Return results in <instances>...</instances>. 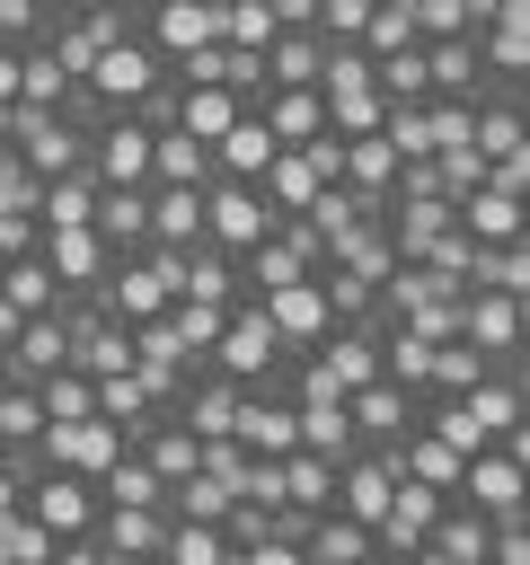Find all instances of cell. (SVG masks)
Returning a JSON list of instances; mask_svg holds the SVG:
<instances>
[{
	"label": "cell",
	"mask_w": 530,
	"mask_h": 565,
	"mask_svg": "<svg viewBox=\"0 0 530 565\" xmlns=\"http://www.w3.org/2000/svg\"><path fill=\"white\" fill-rule=\"evenodd\" d=\"M35 433H44V406L26 380H9L0 388V450H35Z\"/></svg>",
	"instance_id": "cell-44"
},
{
	"label": "cell",
	"mask_w": 530,
	"mask_h": 565,
	"mask_svg": "<svg viewBox=\"0 0 530 565\" xmlns=\"http://www.w3.org/2000/svg\"><path fill=\"white\" fill-rule=\"evenodd\" d=\"M318 62H327V44L309 26H292L265 44V88H318Z\"/></svg>",
	"instance_id": "cell-32"
},
{
	"label": "cell",
	"mask_w": 530,
	"mask_h": 565,
	"mask_svg": "<svg viewBox=\"0 0 530 565\" xmlns=\"http://www.w3.org/2000/svg\"><path fill=\"white\" fill-rule=\"evenodd\" d=\"M9 380H18V371H9V353H0V388H9Z\"/></svg>",
	"instance_id": "cell-55"
},
{
	"label": "cell",
	"mask_w": 530,
	"mask_h": 565,
	"mask_svg": "<svg viewBox=\"0 0 530 565\" xmlns=\"http://www.w3.org/2000/svg\"><path fill=\"white\" fill-rule=\"evenodd\" d=\"M300 565H380V547H371L362 521H344V512H309V530H300Z\"/></svg>",
	"instance_id": "cell-26"
},
{
	"label": "cell",
	"mask_w": 530,
	"mask_h": 565,
	"mask_svg": "<svg viewBox=\"0 0 530 565\" xmlns=\"http://www.w3.org/2000/svg\"><path fill=\"white\" fill-rule=\"evenodd\" d=\"M362 26H371V0H318V44H362Z\"/></svg>",
	"instance_id": "cell-47"
},
{
	"label": "cell",
	"mask_w": 530,
	"mask_h": 565,
	"mask_svg": "<svg viewBox=\"0 0 530 565\" xmlns=\"http://www.w3.org/2000/svg\"><path fill=\"white\" fill-rule=\"evenodd\" d=\"M194 441H230V424H239V380H221V371H194L186 388H177V406H168Z\"/></svg>",
	"instance_id": "cell-17"
},
{
	"label": "cell",
	"mask_w": 530,
	"mask_h": 565,
	"mask_svg": "<svg viewBox=\"0 0 530 565\" xmlns=\"http://www.w3.org/2000/svg\"><path fill=\"white\" fill-rule=\"evenodd\" d=\"M486 565H530V512H504V521H495Z\"/></svg>",
	"instance_id": "cell-48"
},
{
	"label": "cell",
	"mask_w": 530,
	"mask_h": 565,
	"mask_svg": "<svg viewBox=\"0 0 530 565\" xmlns=\"http://www.w3.org/2000/svg\"><path fill=\"white\" fill-rule=\"evenodd\" d=\"M265 168H274V132H265V124H256V106H247V115H239V124L212 141V177H239V185H256Z\"/></svg>",
	"instance_id": "cell-28"
},
{
	"label": "cell",
	"mask_w": 530,
	"mask_h": 565,
	"mask_svg": "<svg viewBox=\"0 0 530 565\" xmlns=\"http://www.w3.org/2000/svg\"><path fill=\"white\" fill-rule=\"evenodd\" d=\"M18 512L35 530H53V539H80V530H97V486L71 477V468H35L26 494H18Z\"/></svg>",
	"instance_id": "cell-9"
},
{
	"label": "cell",
	"mask_w": 530,
	"mask_h": 565,
	"mask_svg": "<svg viewBox=\"0 0 530 565\" xmlns=\"http://www.w3.org/2000/svg\"><path fill=\"white\" fill-rule=\"evenodd\" d=\"M35 194H44V185H35V177H26L18 159H9V168H0V212H18V221H35Z\"/></svg>",
	"instance_id": "cell-49"
},
{
	"label": "cell",
	"mask_w": 530,
	"mask_h": 565,
	"mask_svg": "<svg viewBox=\"0 0 530 565\" xmlns=\"http://www.w3.org/2000/svg\"><path fill=\"white\" fill-rule=\"evenodd\" d=\"M115 565H150L159 539H168V512H141V503H97V530H88Z\"/></svg>",
	"instance_id": "cell-18"
},
{
	"label": "cell",
	"mask_w": 530,
	"mask_h": 565,
	"mask_svg": "<svg viewBox=\"0 0 530 565\" xmlns=\"http://www.w3.org/2000/svg\"><path fill=\"white\" fill-rule=\"evenodd\" d=\"M132 9H141V0H132Z\"/></svg>",
	"instance_id": "cell-56"
},
{
	"label": "cell",
	"mask_w": 530,
	"mask_h": 565,
	"mask_svg": "<svg viewBox=\"0 0 530 565\" xmlns=\"http://www.w3.org/2000/svg\"><path fill=\"white\" fill-rule=\"evenodd\" d=\"M389 494H398V477L380 468V450H353V459L336 468V512H344V521H362V530H371V521L389 512Z\"/></svg>",
	"instance_id": "cell-25"
},
{
	"label": "cell",
	"mask_w": 530,
	"mask_h": 565,
	"mask_svg": "<svg viewBox=\"0 0 530 565\" xmlns=\"http://www.w3.org/2000/svg\"><path fill=\"white\" fill-rule=\"evenodd\" d=\"M9 159H18L35 185L80 177V168H88V124H80V115H35V106H18V115H9Z\"/></svg>",
	"instance_id": "cell-3"
},
{
	"label": "cell",
	"mask_w": 530,
	"mask_h": 565,
	"mask_svg": "<svg viewBox=\"0 0 530 565\" xmlns=\"http://www.w3.org/2000/svg\"><path fill=\"white\" fill-rule=\"evenodd\" d=\"M468 141H477L486 159H512V150H530V115H521V88L486 97V106H477V124H468Z\"/></svg>",
	"instance_id": "cell-31"
},
{
	"label": "cell",
	"mask_w": 530,
	"mask_h": 565,
	"mask_svg": "<svg viewBox=\"0 0 530 565\" xmlns=\"http://www.w3.org/2000/svg\"><path fill=\"white\" fill-rule=\"evenodd\" d=\"M292 362H300V353L265 327L256 300H230V318H221V335H212V353H203V371H221V380H239V388H274Z\"/></svg>",
	"instance_id": "cell-1"
},
{
	"label": "cell",
	"mask_w": 530,
	"mask_h": 565,
	"mask_svg": "<svg viewBox=\"0 0 530 565\" xmlns=\"http://www.w3.org/2000/svg\"><path fill=\"white\" fill-rule=\"evenodd\" d=\"M53 565H115V556H106V547L80 530V539H53Z\"/></svg>",
	"instance_id": "cell-50"
},
{
	"label": "cell",
	"mask_w": 530,
	"mask_h": 565,
	"mask_svg": "<svg viewBox=\"0 0 530 565\" xmlns=\"http://www.w3.org/2000/svg\"><path fill=\"white\" fill-rule=\"evenodd\" d=\"M132 35H141L159 62H186V53L221 44V0H141V9H132Z\"/></svg>",
	"instance_id": "cell-6"
},
{
	"label": "cell",
	"mask_w": 530,
	"mask_h": 565,
	"mask_svg": "<svg viewBox=\"0 0 530 565\" xmlns=\"http://www.w3.org/2000/svg\"><path fill=\"white\" fill-rule=\"evenodd\" d=\"M0 106H18V53H0Z\"/></svg>",
	"instance_id": "cell-52"
},
{
	"label": "cell",
	"mask_w": 530,
	"mask_h": 565,
	"mask_svg": "<svg viewBox=\"0 0 530 565\" xmlns=\"http://www.w3.org/2000/svg\"><path fill=\"white\" fill-rule=\"evenodd\" d=\"M159 79H168V62H159L141 35H124V44H106V53L80 71V97H88V106H106V115H132Z\"/></svg>",
	"instance_id": "cell-4"
},
{
	"label": "cell",
	"mask_w": 530,
	"mask_h": 565,
	"mask_svg": "<svg viewBox=\"0 0 530 565\" xmlns=\"http://www.w3.org/2000/svg\"><path fill=\"white\" fill-rule=\"evenodd\" d=\"M88 397H97V415H106V424H115L124 441H141V433H150V424L168 415V397H159V388H150L141 371H115V380H88Z\"/></svg>",
	"instance_id": "cell-19"
},
{
	"label": "cell",
	"mask_w": 530,
	"mask_h": 565,
	"mask_svg": "<svg viewBox=\"0 0 530 565\" xmlns=\"http://www.w3.org/2000/svg\"><path fill=\"white\" fill-rule=\"evenodd\" d=\"M18 327H26V318H18V309H9V300H0V353H9V344H18Z\"/></svg>",
	"instance_id": "cell-53"
},
{
	"label": "cell",
	"mask_w": 530,
	"mask_h": 565,
	"mask_svg": "<svg viewBox=\"0 0 530 565\" xmlns=\"http://www.w3.org/2000/svg\"><path fill=\"white\" fill-rule=\"evenodd\" d=\"M132 450H141V459L159 468V486H177V477H194V459H203V441H194V433H186L177 415H159V424H150V433L132 441Z\"/></svg>",
	"instance_id": "cell-36"
},
{
	"label": "cell",
	"mask_w": 530,
	"mask_h": 565,
	"mask_svg": "<svg viewBox=\"0 0 530 565\" xmlns=\"http://www.w3.org/2000/svg\"><path fill=\"white\" fill-rule=\"evenodd\" d=\"M88 230H97L115 256H141V247H150V194H141V185H97Z\"/></svg>",
	"instance_id": "cell-21"
},
{
	"label": "cell",
	"mask_w": 530,
	"mask_h": 565,
	"mask_svg": "<svg viewBox=\"0 0 530 565\" xmlns=\"http://www.w3.org/2000/svg\"><path fill=\"white\" fill-rule=\"evenodd\" d=\"M26 388H35L44 424H88V415H97V397H88V380H80V371H44V380H26Z\"/></svg>",
	"instance_id": "cell-41"
},
{
	"label": "cell",
	"mask_w": 530,
	"mask_h": 565,
	"mask_svg": "<svg viewBox=\"0 0 530 565\" xmlns=\"http://www.w3.org/2000/svg\"><path fill=\"white\" fill-rule=\"evenodd\" d=\"M35 256H44V274H53L62 300H88L106 282V265H115V247L97 230H35Z\"/></svg>",
	"instance_id": "cell-12"
},
{
	"label": "cell",
	"mask_w": 530,
	"mask_h": 565,
	"mask_svg": "<svg viewBox=\"0 0 530 565\" xmlns=\"http://www.w3.org/2000/svg\"><path fill=\"white\" fill-rule=\"evenodd\" d=\"M0 300H9L18 318H44V309H62V291H53V274H44V256H35V247L0 265Z\"/></svg>",
	"instance_id": "cell-38"
},
{
	"label": "cell",
	"mask_w": 530,
	"mask_h": 565,
	"mask_svg": "<svg viewBox=\"0 0 530 565\" xmlns=\"http://www.w3.org/2000/svg\"><path fill=\"white\" fill-rule=\"evenodd\" d=\"M451 221H459V238H477V247H512V238H530V203H521V194H504V185L459 194V203H451Z\"/></svg>",
	"instance_id": "cell-14"
},
{
	"label": "cell",
	"mask_w": 530,
	"mask_h": 565,
	"mask_svg": "<svg viewBox=\"0 0 530 565\" xmlns=\"http://www.w3.org/2000/svg\"><path fill=\"white\" fill-rule=\"evenodd\" d=\"M274 494H283V512H336V459L283 450L274 459Z\"/></svg>",
	"instance_id": "cell-24"
},
{
	"label": "cell",
	"mask_w": 530,
	"mask_h": 565,
	"mask_svg": "<svg viewBox=\"0 0 530 565\" xmlns=\"http://www.w3.org/2000/svg\"><path fill=\"white\" fill-rule=\"evenodd\" d=\"M26 247H35V221H18V212H0V265H9V256H26Z\"/></svg>",
	"instance_id": "cell-51"
},
{
	"label": "cell",
	"mask_w": 530,
	"mask_h": 565,
	"mask_svg": "<svg viewBox=\"0 0 530 565\" xmlns=\"http://www.w3.org/2000/svg\"><path fill=\"white\" fill-rule=\"evenodd\" d=\"M9 371H18V380H44V371H71V318H62V309H44V318H26V327H18V344H9Z\"/></svg>",
	"instance_id": "cell-27"
},
{
	"label": "cell",
	"mask_w": 530,
	"mask_h": 565,
	"mask_svg": "<svg viewBox=\"0 0 530 565\" xmlns=\"http://www.w3.org/2000/svg\"><path fill=\"white\" fill-rule=\"evenodd\" d=\"M433 177H442V194L459 203V194H477V185H486V150H477V141H459V150H442V159H433Z\"/></svg>",
	"instance_id": "cell-45"
},
{
	"label": "cell",
	"mask_w": 530,
	"mask_h": 565,
	"mask_svg": "<svg viewBox=\"0 0 530 565\" xmlns=\"http://www.w3.org/2000/svg\"><path fill=\"white\" fill-rule=\"evenodd\" d=\"M150 194V247H203V194L194 185H141Z\"/></svg>",
	"instance_id": "cell-29"
},
{
	"label": "cell",
	"mask_w": 530,
	"mask_h": 565,
	"mask_svg": "<svg viewBox=\"0 0 530 565\" xmlns=\"http://www.w3.org/2000/svg\"><path fill=\"white\" fill-rule=\"evenodd\" d=\"M168 300H177V247L115 256V265H106V282L88 291V309H97V318H115V327H141V318H159Z\"/></svg>",
	"instance_id": "cell-2"
},
{
	"label": "cell",
	"mask_w": 530,
	"mask_h": 565,
	"mask_svg": "<svg viewBox=\"0 0 530 565\" xmlns=\"http://www.w3.org/2000/svg\"><path fill=\"white\" fill-rule=\"evenodd\" d=\"M256 309H265V327H274V335H283L292 353H309V344H318V335L336 327V309H327V291H318V274H309V282H283V291H265Z\"/></svg>",
	"instance_id": "cell-15"
},
{
	"label": "cell",
	"mask_w": 530,
	"mask_h": 565,
	"mask_svg": "<svg viewBox=\"0 0 530 565\" xmlns=\"http://www.w3.org/2000/svg\"><path fill=\"white\" fill-rule=\"evenodd\" d=\"M35 9H44V18H80L88 0H35Z\"/></svg>",
	"instance_id": "cell-54"
},
{
	"label": "cell",
	"mask_w": 530,
	"mask_h": 565,
	"mask_svg": "<svg viewBox=\"0 0 530 565\" xmlns=\"http://www.w3.org/2000/svg\"><path fill=\"white\" fill-rule=\"evenodd\" d=\"M477 62H486L495 88H521V71H530V9L486 18V26H477Z\"/></svg>",
	"instance_id": "cell-22"
},
{
	"label": "cell",
	"mask_w": 530,
	"mask_h": 565,
	"mask_svg": "<svg viewBox=\"0 0 530 565\" xmlns=\"http://www.w3.org/2000/svg\"><path fill=\"white\" fill-rule=\"evenodd\" d=\"M459 344H477L495 371H521V353H530V300H512V291H459Z\"/></svg>",
	"instance_id": "cell-5"
},
{
	"label": "cell",
	"mask_w": 530,
	"mask_h": 565,
	"mask_svg": "<svg viewBox=\"0 0 530 565\" xmlns=\"http://www.w3.org/2000/svg\"><path fill=\"white\" fill-rule=\"evenodd\" d=\"M424 79H433V97H468V106L504 97V88L486 79V62H477V35H433V44H424Z\"/></svg>",
	"instance_id": "cell-13"
},
{
	"label": "cell",
	"mask_w": 530,
	"mask_h": 565,
	"mask_svg": "<svg viewBox=\"0 0 530 565\" xmlns=\"http://www.w3.org/2000/svg\"><path fill=\"white\" fill-rule=\"evenodd\" d=\"M344 424H353V441H362V450H380V441L415 433V397H406L398 380H362V388L344 397Z\"/></svg>",
	"instance_id": "cell-16"
},
{
	"label": "cell",
	"mask_w": 530,
	"mask_h": 565,
	"mask_svg": "<svg viewBox=\"0 0 530 565\" xmlns=\"http://www.w3.org/2000/svg\"><path fill=\"white\" fill-rule=\"evenodd\" d=\"M88 212H97V177L80 168V177H53L44 194H35V230H88Z\"/></svg>",
	"instance_id": "cell-35"
},
{
	"label": "cell",
	"mask_w": 530,
	"mask_h": 565,
	"mask_svg": "<svg viewBox=\"0 0 530 565\" xmlns=\"http://www.w3.org/2000/svg\"><path fill=\"white\" fill-rule=\"evenodd\" d=\"M371 88H380L389 106H424V97H433V79H424V44H406V53L371 62Z\"/></svg>",
	"instance_id": "cell-40"
},
{
	"label": "cell",
	"mask_w": 530,
	"mask_h": 565,
	"mask_svg": "<svg viewBox=\"0 0 530 565\" xmlns=\"http://www.w3.org/2000/svg\"><path fill=\"white\" fill-rule=\"evenodd\" d=\"M177 300H212V309L247 300V282H239V256H221V247H177Z\"/></svg>",
	"instance_id": "cell-23"
},
{
	"label": "cell",
	"mask_w": 530,
	"mask_h": 565,
	"mask_svg": "<svg viewBox=\"0 0 530 565\" xmlns=\"http://www.w3.org/2000/svg\"><path fill=\"white\" fill-rule=\"evenodd\" d=\"M97 503H141V512H168V486H159V468H150L141 450H124V459L97 477Z\"/></svg>",
	"instance_id": "cell-37"
},
{
	"label": "cell",
	"mask_w": 530,
	"mask_h": 565,
	"mask_svg": "<svg viewBox=\"0 0 530 565\" xmlns=\"http://www.w3.org/2000/svg\"><path fill=\"white\" fill-rule=\"evenodd\" d=\"M221 556H230V539L212 521H168V539H159L150 565H221Z\"/></svg>",
	"instance_id": "cell-43"
},
{
	"label": "cell",
	"mask_w": 530,
	"mask_h": 565,
	"mask_svg": "<svg viewBox=\"0 0 530 565\" xmlns=\"http://www.w3.org/2000/svg\"><path fill=\"white\" fill-rule=\"evenodd\" d=\"M230 503H239V494H230V486H212L203 468L168 486V521H212V530H221V521H230Z\"/></svg>",
	"instance_id": "cell-42"
},
{
	"label": "cell",
	"mask_w": 530,
	"mask_h": 565,
	"mask_svg": "<svg viewBox=\"0 0 530 565\" xmlns=\"http://www.w3.org/2000/svg\"><path fill=\"white\" fill-rule=\"evenodd\" d=\"M318 106H327V132H336V141H371V132L389 124V97H380L371 79H362V88H327Z\"/></svg>",
	"instance_id": "cell-34"
},
{
	"label": "cell",
	"mask_w": 530,
	"mask_h": 565,
	"mask_svg": "<svg viewBox=\"0 0 530 565\" xmlns=\"http://www.w3.org/2000/svg\"><path fill=\"white\" fill-rule=\"evenodd\" d=\"M71 97H80V88H71V71H62L44 44H26V53H18V106H35V115H62Z\"/></svg>",
	"instance_id": "cell-33"
},
{
	"label": "cell",
	"mask_w": 530,
	"mask_h": 565,
	"mask_svg": "<svg viewBox=\"0 0 530 565\" xmlns=\"http://www.w3.org/2000/svg\"><path fill=\"white\" fill-rule=\"evenodd\" d=\"M124 450H132V441H124L106 415H88V424H44V433H35V468H71V477H88V486H97Z\"/></svg>",
	"instance_id": "cell-8"
},
{
	"label": "cell",
	"mask_w": 530,
	"mask_h": 565,
	"mask_svg": "<svg viewBox=\"0 0 530 565\" xmlns=\"http://www.w3.org/2000/svg\"><path fill=\"white\" fill-rule=\"evenodd\" d=\"M88 177L97 185H150V124L141 115H97L88 124Z\"/></svg>",
	"instance_id": "cell-11"
},
{
	"label": "cell",
	"mask_w": 530,
	"mask_h": 565,
	"mask_svg": "<svg viewBox=\"0 0 530 565\" xmlns=\"http://www.w3.org/2000/svg\"><path fill=\"white\" fill-rule=\"evenodd\" d=\"M150 185H194V194H203V185H212V150H203L194 132H177V124L150 132Z\"/></svg>",
	"instance_id": "cell-30"
},
{
	"label": "cell",
	"mask_w": 530,
	"mask_h": 565,
	"mask_svg": "<svg viewBox=\"0 0 530 565\" xmlns=\"http://www.w3.org/2000/svg\"><path fill=\"white\" fill-rule=\"evenodd\" d=\"M451 503H468V512H486V521H504V512H530V468H521V450H477L468 468H459V494Z\"/></svg>",
	"instance_id": "cell-10"
},
{
	"label": "cell",
	"mask_w": 530,
	"mask_h": 565,
	"mask_svg": "<svg viewBox=\"0 0 530 565\" xmlns=\"http://www.w3.org/2000/svg\"><path fill=\"white\" fill-rule=\"evenodd\" d=\"M265 230H283V221L265 212V194H256V185H239V177H212V185H203V247L247 256Z\"/></svg>",
	"instance_id": "cell-7"
},
{
	"label": "cell",
	"mask_w": 530,
	"mask_h": 565,
	"mask_svg": "<svg viewBox=\"0 0 530 565\" xmlns=\"http://www.w3.org/2000/svg\"><path fill=\"white\" fill-rule=\"evenodd\" d=\"M486 371H495V362H486L477 344H459V335H451V344H433V371H424V397H468V388H477Z\"/></svg>",
	"instance_id": "cell-39"
},
{
	"label": "cell",
	"mask_w": 530,
	"mask_h": 565,
	"mask_svg": "<svg viewBox=\"0 0 530 565\" xmlns=\"http://www.w3.org/2000/svg\"><path fill=\"white\" fill-rule=\"evenodd\" d=\"M221 318H230V309H212V300H168V327L186 335V353H212V335H221Z\"/></svg>",
	"instance_id": "cell-46"
},
{
	"label": "cell",
	"mask_w": 530,
	"mask_h": 565,
	"mask_svg": "<svg viewBox=\"0 0 530 565\" xmlns=\"http://www.w3.org/2000/svg\"><path fill=\"white\" fill-rule=\"evenodd\" d=\"M256 124L274 132V150H309L327 132V106H318V88H265L256 97Z\"/></svg>",
	"instance_id": "cell-20"
}]
</instances>
